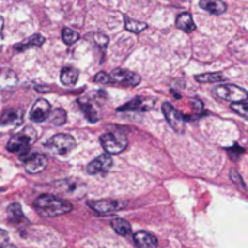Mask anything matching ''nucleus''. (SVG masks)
Segmentation results:
<instances>
[{"label": "nucleus", "mask_w": 248, "mask_h": 248, "mask_svg": "<svg viewBox=\"0 0 248 248\" xmlns=\"http://www.w3.org/2000/svg\"><path fill=\"white\" fill-rule=\"evenodd\" d=\"M89 206L94 212H97L99 215H109V214H113V212L124 209L126 206V203L119 202V201H113V199H100V201L89 202Z\"/></svg>", "instance_id": "423d86ee"}, {"label": "nucleus", "mask_w": 248, "mask_h": 248, "mask_svg": "<svg viewBox=\"0 0 248 248\" xmlns=\"http://www.w3.org/2000/svg\"><path fill=\"white\" fill-rule=\"evenodd\" d=\"M155 105L154 97H137L124 106L118 108V112H126V110H137V112H147L151 110Z\"/></svg>", "instance_id": "9d476101"}, {"label": "nucleus", "mask_w": 248, "mask_h": 248, "mask_svg": "<svg viewBox=\"0 0 248 248\" xmlns=\"http://www.w3.org/2000/svg\"><path fill=\"white\" fill-rule=\"evenodd\" d=\"M110 80H115L124 86H138L141 81V77L134 71H129L125 68H115L110 74Z\"/></svg>", "instance_id": "1a4fd4ad"}, {"label": "nucleus", "mask_w": 248, "mask_h": 248, "mask_svg": "<svg viewBox=\"0 0 248 248\" xmlns=\"http://www.w3.org/2000/svg\"><path fill=\"white\" fill-rule=\"evenodd\" d=\"M112 228L115 230V232H118V234L122 235V237H131V235H132L131 224H129L126 219H122V218L113 219V221H112Z\"/></svg>", "instance_id": "a211bd4d"}, {"label": "nucleus", "mask_w": 248, "mask_h": 248, "mask_svg": "<svg viewBox=\"0 0 248 248\" xmlns=\"http://www.w3.org/2000/svg\"><path fill=\"white\" fill-rule=\"evenodd\" d=\"M23 121L22 109H7L3 112L0 124L1 125H20Z\"/></svg>", "instance_id": "4468645a"}, {"label": "nucleus", "mask_w": 248, "mask_h": 248, "mask_svg": "<svg viewBox=\"0 0 248 248\" xmlns=\"http://www.w3.org/2000/svg\"><path fill=\"white\" fill-rule=\"evenodd\" d=\"M195 80L199 83H218V81H224V76L221 73H203L195 76Z\"/></svg>", "instance_id": "412c9836"}, {"label": "nucleus", "mask_w": 248, "mask_h": 248, "mask_svg": "<svg viewBox=\"0 0 248 248\" xmlns=\"http://www.w3.org/2000/svg\"><path fill=\"white\" fill-rule=\"evenodd\" d=\"M231 109L234 112H237L238 115H241L243 118H247L248 116V105L247 100H243V102H235L231 105Z\"/></svg>", "instance_id": "a878e982"}, {"label": "nucleus", "mask_w": 248, "mask_h": 248, "mask_svg": "<svg viewBox=\"0 0 248 248\" xmlns=\"http://www.w3.org/2000/svg\"><path fill=\"white\" fill-rule=\"evenodd\" d=\"M113 161L110 154H102L97 158H94L92 163H89L87 166V173L89 174H100V173H106L110 170Z\"/></svg>", "instance_id": "f8f14e48"}, {"label": "nucleus", "mask_w": 248, "mask_h": 248, "mask_svg": "<svg viewBox=\"0 0 248 248\" xmlns=\"http://www.w3.org/2000/svg\"><path fill=\"white\" fill-rule=\"evenodd\" d=\"M61 38H62V41H64L67 45H71V44H74V42L78 41L80 35H78L76 31L70 29V28H64L62 32H61Z\"/></svg>", "instance_id": "393cba45"}, {"label": "nucleus", "mask_w": 248, "mask_h": 248, "mask_svg": "<svg viewBox=\"0 0 248 248\" xmlns=\"http://www.w3.org/2000/svg\"><path fill=\"white\" fill-rule=\"evenodd\" d=\"M36 138H38L36 131L32 126H26L9 140L7 151L19 154L22 158L29 153V147L36 141Z\"/></svg>", "instance_id": "f03ea898"}, {"label": "nucleus", "mask_w": 248, "mask_h": 248, "mask_svg": "<svg viewBox=\"0 0 248 248\" xmlns=\"http://www.w3.org/2000/svg\"><path fill=\"white\" fill-rule=\"evenodd\" d=\"M231 179L234 180V183H235V185H240V186H241V189H243V190H246V185H244V182L241 180L240 174H238L235 170H232V171H231Z\"/></svg>", "instance_id": "cd10ccee"}, {"label": "nucleus", "mask_w": 248, "mask_h": 248, "mask_svg": "<svg viewBox=\"0 0 248 248\" xmlns=\"http://www.w3.org/2000/svg\"><path fill=\"white\" fill-rule=\"evenodd\" d=\"M60 80L64 86H74L78 80V70L74 67H64L61 70Z\"/></svg>", "instance_id": "f3484780"}, {"label": "nucleus", "mask_w": 248, "mask_h": 248, "mask_svg": "<svg viewBox=\"0 0 248 248\" xmlns=\"http://www.w3.org/2000/svg\"><path fill=\"white\" fill-rule=\"evenodd\" d=\"M1 22H3V20H1V17H0V35H1Z\"/></svg>", "instance_id": "7c9ffc66"}, {"label": "nucleus", "mask_w": 248, "mask_h": 248, "mask_svg": "<svg viewBox=\"0 0 248 248\" xmlns=\"http://www.w3.org/2000/svg\"><path fill=\"white\" fill-rule=\"evenodd\" d=\"M134 243L138 248H155L157 238L147 231H138L134 234Z\"/></svg>", "instance_id": "ddd939ff"}, {"label": "nucleus", "mask_w": 248, "mask_h": 248, "mask_svg": "<svg viewBox=\"0 0 248 248\" xmlns=\"http://www.w3.org/2000/svg\"><path fill=\"white\" fill-rule=\"evenodd\" d=\"M33 208L42 217H58V215H64L73 209L70 202L60 199L49 193H45V195H41L39 198H36L33 202Z\"/></svg>", "instance_id": "f257e3e1"}, {"label": "nucleus", "mask_w": 248, "mask_h": 248, "mask_svg": "<svg viewBox=\"0 0 248 248\" xmlns=\"http://www.w3.org/2000/svg\"><path fill=\"white\" fill-rule=\"evenodd\" d=\"M7 218L10 222H19V221H23V214H22V208L19 203H12L9 208H7Z\"/></svg>", "instance_id": "b1692460"}, {"label": "nucleus", "mask_w": 248, "mask_h": 248, "mask_svg": "<svg viewBox=\"0 0 248 248\" xmlns=\"http://www.w3.org/2000/svg\"><path fill=\"white\" fill-rule=\"evenodd\" d=\"M125 28H126V31H129L132 33H140V32H142L147 28V23L125 16Z\"/></svg>", "instance_id": "4be33fe9"}, {"label": "nucleus", "mask_w": 248, "mask_h": 248, "mask_svg": "<svg viewBox=\"0 0 248 248\" xmlns=\"http://www.w3.org/2000/svg\"><path fill=\"white\" fill-rule=\"evenodd\" d=\"M6 240H7V232L0 228V246H3L6 243Z\"/></svg>", "instance_id": "c85d7f7f"}, {"label": "nucleus", "mask_w": 248, "mask_h": 248, "mask_svg": "<svg viewBox=\"0 0 248 248\" xmlns=\"http://www.w3.org/2000/svg\"><path fill=\"white\" fill-rule=\"evenodd\" d=\"M199 6L212 15H222L227 10V4L222 0H201Z\"/></svg>", "instance_id": "2eb2a0df"}, {"label": "nucleus", "mask_w": 248, "mask_h": 248, "mask_svg": "<svg viewBox=\"0 0 248 248\" xmlns=\"http://www.w3.org/2000/svg\"><path fill=\"white\" fill-rule=\"evenodd\" d=\"M20 160L25 163V170L31 174H36V173L42 171L48 164V158L41 153H32V154L28 153Z\"/></svg>", "instance_id": "6e6552de"}, {"label": "nucleus", "mask_w": 248, "mask_h": 248, "mask_svg": "<svg viewBox=\"0 0 248 248\" xmlns=\"http://www.w3.org/2000/svg\"><path fill=\"white\" fill-rule=\"evenodd\" d=\"M0 248H17V247H15V246H6V244H3V246H0Z\"/></svg>", "instance_id": "c756f323"}, {"label": "nucleus", "mask_w": 248, "mask_h": 248, "mask_svg": "<svg viewBox=\"0 0 248 248\" xmlns=\"http://www.w3.org/2000/svg\"><path fill=\"white\" fill-rule=\"evenodd\" d=\"M46 147L51 153L64 157L76 147V140L68 134H57L51 140H48Z\"/></svg>", "instance_id": "20e7f679"}, {"label": "nucleus", "mask_w": 248, "mask_h": 248, "mask_svg": "<svg viewBox=\"0 0 248 248\" xmlns=\"http://www.w3.org/2000/svg\"><path fill=\"white\" fill-rule=\"evenodd\" d=\"M93 80H94L96 83H103V84H105V83H109V81H110V76H109L108 73H103V71H102V73L96 74Z\"/></svg>", "instance_id": "bb28decb"}, {"label": "nucleus", "mask_w": 248, "mask_h": 248, "mask_svg": "<svg viewBox=\"0 0 248 248\" xmlns=\"http://www.w3.org/2000/svg\"><path fill=\"white\" fill-rule=\"evenodd\" d=\"M215 94L219 99L228 100L231 103L247 100L248 97V93L246 89L238 87V86H234V84H221V86H218L215 89Z\"/></svg>", "instance_id": "39448f33"}, {"label": "nucleus", "mask_w": 248, "mask_h": 248, "mask_svg": "<svg viewBox=\"0 0 248 248\" xmlns=\"http://www.w3.org/2000/svg\"><path fill=\"white\" fill-rule=\"evenodd\" d=\"M163 113L169 125L176 131V132H183L185 131V116L171 105V103H163Z\"/></svg>", "instance_id": "0eeeda50"}, {"label": "nucleus", "mask_w": 248, "mask_h": 248, "mask_svg": "<svg viewBox=\"0 0 248 248\" xmlns=\"http://www.w3.org/2000/svg\"><path fill=\"white\" fill-rule=\"evenodd\" d=\"M44 42H45V38H44L42 35H39V33H35V35H32L29 39H25L23 42L17 44L15 48H16L17 51H22V49H26V48H32V46H41Z\"/></svg>", "instance_id": "6ab92c4d"}, {"label": "nucleus", "mask_w": 248, "mask_h": 248, "mask_svg": "<svg viewBox=\"0 0 248 248\" xmlns=\"http://www.w3.org/2000/svg\"><path fill=\"white\" fill-rule=\"evenodd\" d=\"M100 144L106 154H119L128 147V140L121 132H106L100 138Z\"/></svg>", "instance_id": "7ed1b4c3"}, {"label": "nucleus", "mask_w": 248, "mask_h": 248, "mask_svg": "<svg viewBox=\"0 0 248 248\" xmlns=\"http://www.w3.org/2000/svg\"><path fill=\"white\" fill-rule=\"evenodd\" d=\"M176 25H177L179 29H182L186 33H190V32H193L196 29V25L193 22V17H192V15L189 12L180 13L177 16V19H176Z\"/></svg>", "instance_id": "dca6fc26"}, {"label": "nucleus", "mask_w": 248, "mask_h": 248, "mask_svg": "<svg viewBox=\"0 0 248 248\" xmlns=\"http://www.w3.org/2000/svg\"><path fill=\"white\" fill-rule=\"evenodd\" d=\"M48 118L51 119V122H52L55 126H61V125H64L65 121H67V112H65L64 109H61V108H57V109H54V110L49 113Z\"/></svg>", "instance_id": "5701e85b"}, {"label": "nucleus", "mask_w": 248, "mask_h": 248, "mask_svg": "<svg viewBox=\"0 0 248 248\" xmlns=\"http://www.w3.org/2000/svg\"><path fill=\"white\" fill-rule=\"evenodd\" d=\"M78 105H80V108H81L83 113L86 115V118H87L90 122H97V121H99L97 110L93 108V105H90L87 100H83V99H80V100H78Z\"/></svg>", "instance_id": "aec40b11"}, {"label": "nucleus", "mask_w": 248, "mask_h": 248, "mask_svg": "<svg viewBox=\"0 0 248 248\" xmlns=\"http://www.w3.org/2000/svg\"><path fill=\"white\" fill-rule=\"evenodd\" d=\"M49 113H51V105H49V102L45 100V99H38L33 103L32 109H31L29 118H31V121L39 124V122L46 121L48 116H49Z\"/></svg>", "instance_id": "9b49d317"}]
</instances>
